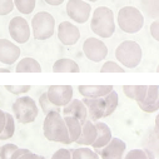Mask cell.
Segmentation results:
<instances>
[{
    "label": "cell",
    "instance_id": "26",
    "mask_svg": "<svg viewBox=\"0 0 159 159\" xmlns=\"http://www.w3.org/2000/svg\"><path fill=\"white\" fill-rule=\"evenodd\" d=\"M13 2H14V8L24 15L31 14L36 5V0H13Z\"/></svg>",
    "mask_w": 159,
    "mask_h": 159
},
{
    "label": "cell",
    "instance_id": "5",
    "mask_svg": "<svg viewBox=\"0 0 159 159\" xmlns=\"http://www.w3.org/2000/svg\"><path fill=\"white\" fill-rule=\"evenodd\" d=\"M33 36L36 40H48L54 35L55 19L48 11H39L31 19Z\"/></svg>",
    "mask_w": 159,
    "mask_h": 159
},
{
    "label": "cell",
    "instance_id": "40",
    "mask_svg": "<svg viewBox=\"0 0 159 159\" xmlns=\"http://www.w3.org/2000/svg\"><path fill=\"white\" fill-rule=\"evenodd\" d=\"M0 73H10V69H7V68H0Z\"/></svg>",
    "mask_w": 159,
    "mask_h": 159
},
{
    "label": "cell",
    "instance_id": "11",
    "mask_svg": "<svg viewBox=\"0 0 159 159\" xmlns=\"http://www.w3.org/2000/svg\"><path fill=\"white\" fill-rule=\"evenodd\" d=\"M48 99L59 108L65 107L73 99V87L71 85H50L47 90Z\"/></svg>",
    "mask_w": 159,
    "mask_h": 159
},
{
    "label": "cell",
    "instance_id": "6",
    "mask_svg": "<svg viewBox=\"0 0 159 159\" xmlns=\"http://www.w3.org/2000/svg\"><path fill=\"white\" fill-rule=\"evenodd\" d=\"M39 114V108L35 100L30 97H19L13 103V115L21 124L33 123Z\"/></svg>",
    "mask_w": 159,
    "mask_h": 159
},
{
    "label": "cell",
    "instance_id": "41",
    "mask_svg": "<svg viewBox=\"0 0 159 159\" xmlns=\"http://www.w3.org/2000/svg\"><path fill=\"white\" fill-rule=\"evenodd\" d=\"M88 2H92V3H94V2H98V0H88Z\"/></svg>",
    "mask_w": 159,
    "mask_h": 159
},
{
    "label": "cell",
    "instance_id": "29",
    "mask_svg": "<svg viewBox=\"0 0 159 159\" xmlns=\"http://www.w3.org/2000/svg\"><path fill=\"white\" fill-rule=\"evenodd\" d=\"M123 159H154V155L148 149H132L124 154Z\"/></svg>",
    "mask_w": 159,
    "mask_h": 159
},
{
    "label": "cell",
    "instance_id": "37",
    "mask_svg": "<svg viewBox=\"0 0 159 159\" xmlns=\"http://www.w3.org/2000/svg\"><path fill=\"white\" fill-rule=\"evenodd\" d=\"M29 149H25V148H18L13 154H11V157H10V159H19L24 153H26Z\"/></svg>",
    "mask_w": 159,
    "mask_h": 159
},
{
    "label": "cell",
    "instance_id": "1",
    "mask_svg": "<svg viewBox=\"0 0 159 159\" xmlns=\"http://www.w3.org/2000/svg\"><path fill=\"white\" fill-rule=\"evenodd\" d=\"M43 133L44 137L50 142L69 144L68 128L61 113L59 111H52L45 115L43 123Z\"/></svg>",
    "mask_w": 159,
    "mask_h": 159
},
{
    "label": "cell",
    "instance_id": "3",
    "mask_svg": "<svg viewBox=\"0 0 159 159\" xmlns=\"http://www.w3.org/2000/svg\"><path fill=\"white\" fill-rule=\"evenodd\" d=\"M116 23L122 31L127 34H135L144 26V15L135 7H123L118 11Z\"/></svg>",
    "mask_w": 159,
    "mask_h": 159
},
{
    "label": "cell",
    "instance_id": "30",
    "mask_svg": "<svg viewBox=\"0 0 159 159\" xmlns=\"http://www.w3.org/2000/svg\"><path fill=\"white\" fill-rule=\"evenodd\" d=\"M125 69L115 61H105L100 69V73H124Z\"/></svg>",
    "mask_w": 159,
    "mask_h": 159
},
{
    "label": "cell",
    "instance_id": "31",
    "mask_svg": "<svg viewBox=\"0 0 159 159\" xmlns=\"http://www.w3.org/2000/svg\"><path fill=\"white\" fill-rule=\"evenodd\" d=\"M19 147L16 144H11V143H8V144H4L0 147V159H10L11 154L18 149Z\"/></svg>",
    "mask_w": 159,
    "mask_h": 159
},
{
    "label": "cell",
    "instance_id": "33",
    "mask_svg": "<svg viewBox=\"0 0 159 159\" xmlns=\"http://www.w3.org/2000/svg\"><path fill=\"white\" fill-rule=\"evenodd\" d=\"M14 9L13 0H0V16L9 15Z\"/></svg>",
    "mask_w": 159,
    "mask_h": 159
},
{
    "label": "cell",
    "instance_id": "17",
    "mask_svg": "<svg viewBox=\"0 0 159 159\" xmlns=\"http://www.w3.org/2000/svg\"><path fill=\"white\" fill-rule=\"evenodd\" d=\"M95 138H97L95 124H94V122L87 119L82 124V133L75 143L79 145H83V147H92V144L95 142Z\"/></svg>",
    "mask_w": 159,
    "mask_h": 159
},
{
    "label": "cell",
    "instance_id": "35",
    "mask_svg": "<svg viewBox=\"0 0 159 159\" xmlns=\"http://www.w3.org/2000/svg\"><path fill=\"white\" fill-rule=\"evenodd\" d=\"M150 34L153 36L154 40H159V21L158 20H154L152 24H150Z\"/></svg>",
    "mask_w": 159,
    "mask_h": 159
},
{
    "label": "cell",
    "instance_id": "32",
    "mask_svg": "<svg viewBox=\"0 0 159 159\" xmlns=\"http://www.w3.org/2000/svg\"><path fill=\"white\" fill-rule=\"evenodd\" d=\"M5 89L14 95H23V94H26L31 89V87L30 85H5Z\"/></svg>",
    "mask_w": 159,
    "mask_h": 159
},
{
    "label": "cell",
    "instance_id": "9",
    "mask_svg": "<svg viewBox=\"0 0 159 159\" xmlns=\"http://www.w3.org/2000/svg\"><path fill=\"white\" fill-rule=\"evenodd\" d=\"M8 29H9V34L11 36V39L15 43L25 44L30 39L31 30H30L29 23L23 16H14L9 21Z\"/></svg>",
    "mask_w": 159,
    "mask_h": 159
},
{
    "label": "cell",
    "instance_id": "16",
    "mask_svg": "<svg viewBox=\"0 0 159 159\" xmlns=\"http://www.w3.org/2000/svg\"><path fill=\"white\" fill-rule=\"evenodd\" d=\"M63 116L76 118L82 124L88 119V111L84 103L79 99H71L65 107H63Z\"/></svg>",
    "mask_w": 159,
    "mask_h": 159
},
{
    "label": "cell",
    "instance_id": "15",
    "mask_svg": "<svg viewBox=\"0 0 159 159\" xmlns=\"http://www.w3.org/2000/svg\"><path fill=\"white\" fill-rule=\"evenodd\" d=\"M144 113H155L159 109V88L158 85H148L147 94L142 102L137 103Z\"/></svg>",
    "mask_w": 159,
    "mask_h": 159
},
{
    "label": "cell",
    "instance_id": "7",
    "mask_svg": "<svg viewBox=\"0 0 159 159\" xmlns=\"http://www.w3.org/2000/svg\"><path fill=\"white\" fill-rule=\"evenodd\" d=\"M66 15L78 24H84L92 15V7L84 0H69L66 3Z\"/></svg>",
    "mask_w": 159,
    "mask_h": 159
},
{
    "label": "cell",
    "instance_id": "14",
    "mask_svg": "<svg viewBox=\"0 0 159 159\" xmlns=\"http://www.w3.org/2000/svg\"><path fill=\"white\" fill-rule=\"evenodd\" d=\"M20 48L9 39H0V63L5 65H13L20 58Z\"/></svg>",
    "mask_w": 159,
    "mask_h": 159
},
{
    "label": "cell",
    "instance_id": "19",
    "mask_svg": "<svg viewBox=\"0 0 159 159\" xmlns=\"http://www.w3.org/2000/svg\"><path fill=\"white\" fill-rule=\"evenodd\" d=\"M94 124H95V128H97V138H95V142L92 144V148L93 149L103 148L113 138L111 137V129L108 127V124H105L103 122H99V120L94 122Z\"/></svg>",
    "mask_w": 159,
    "mask_h": 159
},
{
    "label": "cell",
    "instance_id": "24",
    "mask_svg": "<svg viewBox=\"0 0 159 159\" xmlns=\"http://www.w3.org/2000/svg\"><path fill=\"white\" fill-rule=\"evenodd\" d=\"M7 116V120H5V125L3 132L0 133V140H8L10 138L14 137L15 134V120H14V116L10 113H5Z\"/></svg>",
    "mask_w": 159,
    "mask_h": 159
},
{
    "label": "cell",
    "instance_id": "8",
    "mask_svg": "<svg viewBox=\"0 0 159 159\" xmlns=\"http://www.w3.org/2000/svg\"><path fill=\"white\" fill-rule=\"evenodd\" d=\"M83 53L87 57V59L99 63L104 60L108 55V48L104 42L99 38H88L87 40L83 43Z\"/></svg>",
    "mask_w": 159,
    "mask_h": 159
},
{
    "label": "cell",
    "instance_id": "22",
    "mask_svg": "<svg viewBox=\"0 0 159 159\" xmlns=\"http://www.w3.org/2000/svg\"><path fill=\"white\" fill-rule=\"evenodd\" d=\"M63 118H64V122H65L66 128H68L69 144L75 143L82 133V123L79 122L76 118H73V116H63Z\"/></svg>",
    "mask_w": 159,
    "mask_h": 159
},
{
    "label": "cell",
    "instance_id": "38",
    "mask_svg": "<svg viewBox=\"0 0 159 159\" xmlns=\"http://www.w3.org/2000/svg\"><path fill=\"white\" fill-rule=\"evenodd\" d=\"M5 120H7V116H5V111L0 109V133L3 132L4 125H5Z\"/></svg>",
    "mask_w": 159,
    "mask_h": 159
},
{
    "label": "cell",
    "instance_id": "4",
    "mask_svg": "<svg viewBox=\"0 0 159 159\" xmlns=\"http://www.w3.org/2000/svg\"><path fill=\"white\" fill-rule=\"evenodd\" d=\"M115 58L122 66L133 69L137 68L143 58L142 47L134 40H124L115 49Z\"/></svg>",
    "mask_w": 159,
    "mask_h": 159
},
{
    "label": "cell",
    "instance_id": "10",
    "mask_svg": "<svg viewBox=\"0 0 159 159\" xmlns=\"http://www.w3.org/2000/svg\"><path fill=\"white\" fill-rule=\"evenodd\" d=\"M94 152L102 159H123L127 153V144L119 138H111L107 145L94 149Z\"/></svg>",
    "mask_w": 159,
    "mask_h": 159
},
{
    "label": "cell",
    "instance_id": "2",
    "mask_svg": "<svg viewBox=\"0 0 159 159\" xmlns=\"http://www.w3.org/2000/svg\"><path fill=\"white\" fill-rule=\"evenodd\" d=\"M92 31L100 38H110L115 33V20L113 10L108 7H98L94 9L90 20Z\"/></svg>",
    "mask_w": 159,
    "mask_h": 159
},
{
    "label": "cell",
    "instance_id": "23",
    "mask_svg": "<svg viewBox=\"0 0 159 159\" xmlns=\"http://www.w3.org/2000/svg\"><path fill=\"white\" fill-rule=\"evenodd\" d=\"M148 85H124L123 93L127 98L134 100V102H142L147 94Z\"/></svg>",
    "mask_w": 159,
    "mask_h": 159
},
{
    "label": "cell",
    "instance_id": "27",
    "mask_svg": "<svg viewBox=\"0 0 159 159\" xmlns=\"http://www.w3.org/2000/svg\"><path fill=\"white\" fill-rule=\"evenodd\" d=\"M39 107L42 108V111L47 115V114H49V113H52V111H59L60 113V110H61V108H59V107H55L49 99H48V95H47V92L45 93H42V95L39 97Z\"/></svg>",
    "mask_w": 159,
    "mask_h": 159
},
{
    "label": "cell",
    "instance_id": "21",
    "mask_svg": "<svg viewBox=\"0 0 159 159\" xmlns=\"http://www.w3.org/2000/svg\"><path fill=\"white\" fill-rule=\"evenodd\" d=\"M53 71L54 73H79L80 68H79L78 63H75L73 59L61 58L54 63Z\"/></svg>",
    "mask_w": 159,
    "mask_h": 159
},
{
    "label": "cell",
    "instance_id": "12",
    "mask_svg": "<svg viewBox=\"0 0 159 159\" xmlns=\"http://www.w3.org/2000/svg\"><path fill=\"white\" fill-rule=\"evenodd\" d=\"M57 35L59 42L63 45L71 47V45H75L79 42V39H80V30L70 21H61L58 25Z\"/></svg>",
    "mask_w": 159,
    "mask_h": 159
},
{
    "label": "cell",
    "instance_id": "28",
    "mask_svg": "<svg viewBox=\"0 0 159 159\" xmlns=\"http://www.w3.org/2000/svg\"><path fill=\"white\" fill-rule=\"evenodd\" d=\"M104 99H105V102H107V113H105V115H107V116H110V115L115 111V109H116V107H118V104H119L118 93H116L115 90H111L109 94H107V95L104 97Z\"/></svg>",
    "mask_w": 159,
    "mask_h": 159
},
{
    "label": "cell",
    "instance_id": "20",
    "mask_svg": "<svg viewBox=\"0 0 159 159\" xmlns=\"http://www.w3.org/2000/svg\"><path fill=\"white\" fill-rule=\"evenodd\" d=\"M16 73H42V65L34 58L26 57L18 61L15 66Z\"/></svg>",
    "mask_w": 159,
    "mask_h": 159
},
{
    "label": "cell",
    "instance_id": "39",
    "mask_svg": "<svg viewBox=\"0 0 159 159\" xmlns=\"http://www.w3.org/2000/svg\"><path fill=\"white\" fill-rule=\"evenodd\" d=\"M44 2L50 7H59L65 2V0H44Z\"/></svg>",
    "mask_w": 159,
    "mask_h": 159
},
{
    "label": "cell",
    "instance_id": "13",
    "mask_svg": "<svg viewBox=\"0 0 159 159\" xmlns=\"http://www.w3.org/2000/svg\"><path fill=\"white\" fill-rule=\"evenodd\" d=\"M87 107L88 119L92 122H98L103 118H107V102L104 97L102 98H84L82 100Z\"/></svg>",
    "mask_w": 159,
    "mask_h": 159
},
{
    "label": "cell",
    "instance_id": "34",
    "mask_svg": "<svg viewBox=\"0 0 159 159\" xmlns=\"http://www.w3.org/2000/svg\"><path fill=\"white\" fill-rule=\"evenodd\" d=\"M50 159H71V152H70L69 149H64V148L58 149V150L52 155Z\"/></svg>",
    "mask_w": 159,
    "mask_h": 159
},
{
    "label": "cell",
    "instance_id": "36",
    "mask_svg": "<svg viewBox=\"0 0 159 159\" xmlns=\"http://www.w3.org/2000/svg\"><path fill=\"white\" fill-rule=\"evenodd\" d=\"M19 159H45L43 155H39L36 153H33L31 150H28L26 153H24Z\"/></svg>",
    "mask_w": 159,
    "mask_h": 159
},
{
    "label": "cell",
    "instance_id": "18",
    "mask_svg": "<svg viewBox=\"0 0 159 159\" xmlns=\"http://www.w3.org/2000/svg\"><path fill=\"white\" fill-rule=\"evenodd\" d=\"M114 88L111 85H79L78 92L84 98H102L109 94Z\"/></svg>",
    "mask_w": 159,
    "mask_h": 159
},
{
    "label": "cell",
    "instance_id": "25",
    "mask_svg": "<svg viewBox=\"0 0 159 159\" xmlns=\"http://www.w3.org/2000/svg\"><path fill=\"white\" fill-rule=\"evenodd\" d=\"M70 152H71V159H100L99 155L94 152V149H90L88 147L76 148Z\"/></svg>",
    "mask_w": 159,
    "mask_h": 159
}]
</instances>
